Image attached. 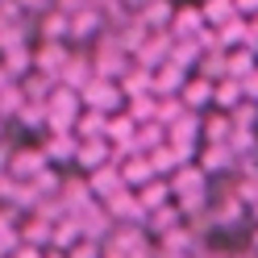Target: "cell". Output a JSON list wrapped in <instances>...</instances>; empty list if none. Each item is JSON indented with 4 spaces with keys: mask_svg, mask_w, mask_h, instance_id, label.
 I'll use <instances>...</instances> for the list:
<instances>
[{
    "mask_svg": "<svg viewBox=\"0 0 258 258\" xmlns=\"http://www.w3.org/2000/svg\"><path fill=\"white\" fill-rule=\"evenodd\" d=\"M138 21L146 25L150 34H163V29H171V21H175V5L171 0H150V5L138 9Z\"/></svg>",
    "mask_w": 258,
    "mask_h": 258,
    "instance_id": "3",
    "label": "cell"
},
{
    "mask_svg": "<svg viewBox=\"0 0 258 258\" xmlns=\"http://www.w3.org/2000/svg\"><path fill=\"white\" fill-rule=\"evenodd\" d=\"M200 13H204V25H208V29H217V25H225V21L241 17L233 0H200Z\"/></svg>",
    "mask_w": 258,
    "mask_h": 258,
    "instance_id": "8",
    "label": "cell"
},
{
    "mask_svg": "<svg viewBox=\"0 0 258 258\" xmlns=\"http://www.w3.org/2000/svg\"><path fill=\"white\" fill-rule=\"evenodd\" d=\"M204 13H200V5H175V21H171V38H187V42H196L200 34H204Z\"/></svg>",
    "mask_w": 258,
    "mask_h": 258,
    "instance_id": "2",
    "label": "cell"
},
{
    "mask_svg": "<svg viewBox=\"0 0 258 258\" xmlns=\"http://www.w3.org/2000/svg\"><path fill=\"white\" fill-rule=\"evenodd\" d=\"M213 79H204V75H187V84H183V92H179V100L191 108V112H204L208 104H213Z\"/></svg>",
    "mask_w": 258,
    "mask_h": 258,
    "instance_id": "4",
    "label": "cell"
},
{
    "mask_svg": "<svg viewBox=\"0 0 258 258\" xmlns=\"http://www.w3.org/2000/svg\"><path fill=\"white\" fill-rule=\"evenodd\" d=\"M250 21V38H254V46H258V13H254V17H246Z\"/></svg>",
    "mask_w": 258,
    "mask_h": 258,
    "instance_id": "10",
    "label": "cell"
},
{
    "mask_svg": "<svg viewBox=\"0 0 258 258\" xmlns=\"http://www.w3.org/2000/svg\"><path fill=\"white\" fill-rule=\"evenodd\" d=\"M187 75L183 67H175V62H163V67H154V96H179L183 84H187Z\"/></svg>",
    "mask_w": 258,
    "mask_h": 258,
    "instance_id": "5",
    "label": "cell"
},
{
    "mask_svg": "<svg viewBox=\"0 0 258 258\" xmlns=\"http://www.w3.org/2000/svg\"><path fill=\"white\" fill-rule=\"evenodd\" d=\"M241 100H246V88H241V79H217V88H213V108L233 112Z\"/></svg>",
    "mask_w": 258,
    "mask_h": 258,
    "instance_id": "6",
    "label": "cell"
},
{
    "mask_svg": "<svg viewBox=\"0 0 258 258\" xmlns=\"http://www.w3.org/2000/svg\"><path fill=\"white\" fill-rule=\"evenodd\" d=\"M79 100H84V108H96V112H108V117H112V112L125 104V92H121L117 79L92 75L88 84H84V92H79Z\"/></svg>",
    "mask_w": 258,
    "mask_h": 258,
    "instance_id": "1",
    "label": "cell"
},
{
    "mask_svg": "<svg viewBox=\"0 0 258 258\" xmlns=\"http://www.w3.org/2000/svg\"><path fill=\"white\" fill-rule=\"evenodd\" d=\"M233 5H237L241 17H254V13H258V0H233Z\"/></svg>",
    "mask_w": 258,
    "mask_h": 258,
    "instance_id": "9",
    "label": "cell"
},
{
    "mask_svg": "<svg viewBox=\"0 0 258 258\" xmlns=\"http://www.w3.org/2000/svg\"><path fill=\"white\" fill-rule=\"evenodd\" d=\"M67 46L62 42H46L42 50H38V71L42 75H62V67H67Z\"/></svg>",
    "mask_w": 258,
    "mask_h": 258,
    "instance_id": "7",
    "label": "cell"
}]
</instances>
